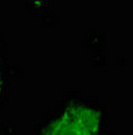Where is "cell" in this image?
Wrapping results in <instances>:
<instances>
[{
	"mask_svg": "<svg viewBox=\"0 0 133 135\" xmlns=\"http://www.w3.org/2000/svg\"><path fill=\"white\" fill-rule=\"evenodd\" d=\"M99 112L86 104H71L46 126L43 135H101Z\"/></svg>",
	"mask_w": 133,
	"mask_h": 135,
	"instance_id": "1",
	"label": "cell"
},
{
	"mask_svg": "<svg viewBox=\"0 0 133 135\" xmlns=\"http://www.w3.org/2000/svg\"><path fill=\"white\" fill-rule=\"evenodd\" d=\"M4 96V80H3V69H2V57H0V101Z\"/></svg>",
	"mask_w": 133,
	"mask_h": 135,
	"instance_id": "2",
	"label": "cell"
}]
</instances>
